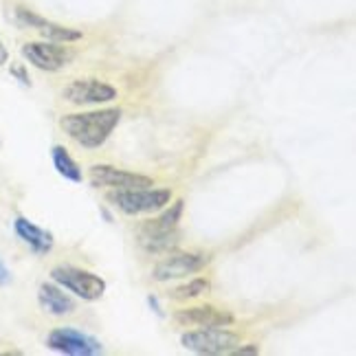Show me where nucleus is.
Returning a JSON list of instances; mask_svg holds the SVG:
<instances>
[{
    "instance_id": "nucleus-1",
    "label": "nucleus",
    "mask_w": 356,
    "mask_h": 356,
    "mask_svg": "<svg viewBox=\"0 0 356 356\" xmlns=\"http://www.w3.org/2000/svg\"><path fill=\"white\" fill-rule=\"evenodd\" d=\"M119 121H121L119 108H104V111H92V113L64 115L60 119V128L81 147L95 149L108 141V136L119 126Z\"/></svg>"
},
{
    "instance_id": "nucleus-2",
    "label": "nucleus",
    "mask_w": 356,
    "mask_h": 356,
    "mask_svg": "<svg viewBox=\"0 0 356 356\" xmlns=\"http://www.w3.org/2000/svg\"><path fill=\"white\" fill-rule=\"evenodd\" d=\"M185 202L176 200L174 204H168V209L159 218L145 220L139 229V244L147 253H168L178 244V222L183 218Z\"/></svg>"
},
{
    "instance_id": "nucleus-3",
    "label": "nucleus",
    "mask_w": 356,
    "mask_h": 356,
    "mask_svg": "<svg viewBox=\"0 0 356 356\" xmlns=\"http://www.w3.org/2000/svg\"><path fill=\"white\" fill-rule=\"evenodd\" d=\"M115 207H119L126 216H139V213H154L165 209L172 200L170 189H152V187H139V189H115L108 194Z\"/></svg>"
},
{
    "instance_id": "nucleus-4",
    "label": "nucleus",
    "mask_w": 356,
    "mask_h": 356,
    "mask_svg": "<svg viewBox=\"0 0 356 356\" xmlns=\"http://www.w3.org/2000/svg\"><path fill=\"white\" fill-rule=\"evenodd\" d=\"M51 280L56 282L58 286H62L64 291L73 293L75 297L84 299V301H97L104 297L106 293V282L95 275L90 270H84V268H77V266H71V264H62V266H56L51 270Z\"/></svg>"
},
{
    "instance_id": "nucleus-5",
    "label": "nucleus",
    "mask_w": 356,
    "mask_h": 356,
    "mask_svg": "<svg viewBox=\"0 0 356 356\" xmlns=\"http://www.w3.org/2000/svg\"><path fill=\"white\" fill-rule=\"evenodd\" d=\"M185 350L204 356H220L231 354L240 346V334L227 330V327H200V330H189L181 337Z\"/></svg>"
},
{
    "instance_id": "nucleus-6",
    "label": "nucleus",
    "mask_w": 356,
    "mask_h": 356,
    "mask_svg": "<svg viewBox=\"0 0 356 356\" xmlns=\"http://www.w3.org/2000/svg\"><path fill=\"white\" fill-rule=\"evenodd\" d=\"M47 348L66 356H97L104 352L95 337L77 330V327H56L47 337Z\"/></svg>"
},
{
    "instance_id": "nucleus-7",
    "label": "nucleus",
    "mask_w": 356,
    "mask_h": 356,
    "mask_svg": "<svg viewBox=\"0 0 356 356\" xmlns=\"http://www.w3.org/2000/svg\"><path fill=\"white\" fill-rule=\"evenodd\" d=\"M211 262L209 255L204 253H178L170 251L161 262L154 266L152 277L156 282H170V280H183L187 275H194V273L202 270Z\"/></svg>"
},
{
    "instance_id": "nucleus-8",
    "label": "nucleus",
    "mask_w": 356,
    "mask_h": 356,
    "mask_svg": "<svg viewBox=\"0 0 356 356\" xmlns=\"http://www.w3.org/2000/svg\"><path fill=\"white\" fill-rule=\"evenodd\" d=\"M22 58L40 71L56 73L73 60V51L62 42H26L22 44Z\"/></svg>"
},
{
    "instance_id": "nucleus-9",
    "label": "nucleus",
    "mask_w": 356,
    "mask_h": 356,
    "mask_svg": "<svg viewBox=\"0 0 356 356\" xmlns=\"http://www.w3.org/2000/svg\"><path fill=\"white\" fill-rule=\"evenodd\" d=\"M117 88L99 79H75L64 90L62 97L73 106H99L117 99Z\"/></svg>"
},
{
    "instance_id": "nucleus-10",
    "label": "nucleus",
    "mask_w": 356,
    "mask_h": 356,
    "mask_svg": "<svg viewBox=\"0 0 356 356\" xmlns=\"http://www.w3.org/2000/svg\"><path fill=\"white\" fill-rule=\"evenodd\" d=\"M88 181L92 187H113V189H139L154 187V181L145 174L126 172L113 165H92L88 172Z\"/></svg>"
},
{
    "instance_id": "nucleus-11",
    "label": "nucleus",
    "mask_w": 356,
    "mask_h": 356,
    "mask_svg": "<svg viewBox=\"0 0 356 356\" xmlns=\"http://www.w3.org/2000/svg\"><path fill=\"white\" fill-rule=\"evenodd\" d=\"M16 18L24 24L29 26V29H35L42 38L51 40V42H62V44H68V42H77L81 40V31L77 29H71V26H62L58 22H51L42 16H38V13L24 9V7H18L16 9Z\"/></svg>"
},
{
    "instance_id": "nucleus-12",
    "label": "nucleus",
    "mask_w": 356,
    "mask_h": 356,
    "mask_svg": "<svg viewBox=\"0 0 356 356\" xmlns=\"http://www.w3.org/2000/svg\"><path fill=\"white\" fill-rule=\"evenodd\" d=\"M174 321L181 325H196V327H229L234 325V314L229 310H220L213 306H194L174 312Z\"/></svg>"
},
{
    "instance_id": "nucleus-13",
    "label": "nucleus",
    "mask_w": 356,
    "mask_h": 356,
    "mask_svg": "<svg viewBox=\"0 0 356 356\" xmlns=\"http://www.w3.org/2000/svg\"><path fill=\"white\" fill-rule=\"evenodd\" d=\"M13 231H16V236L38 255H47L53 249V244H56V238H53L51 231L38 227L29 218L18 216L16 220H13Z\"/></svg>"
},
{
    "instance_id": "nucleus-14",
    "label": "nucleus",
    "mask_w": 356,
    "mask_h": 356,
    "mask_svg": "<svg viewBox=\"0 0 356 356\" xmlns=\"http://www.w3.org/2000/svg\"><path fill=\"white\" fill-rule=\"evenodd\" d=\"M38 301H40V306H42V310L47 314H53V317H64V314H71L77 308L73 297H68L62 286H58L56 282L40 286Z\"/></svg>"
},
{
    "instance_id": "nucleus-15",
    "label": "nucleus",
    "mask_w": 356,
    "mask_h": 356,
    "mask_svg": "<svg viewBox=\"0 0 356 356\" xmlns=\"http://www.w3.org/2000/svg\"><path fill=\"white\" fill-rule=\"evenodd\" d=\"M51 156H53V165H56L58 174L64 176L66 181H71V183H81V181H84V174H81L79 165L73 161V156L68 154V149L64 145L53 147Z\"/></svg>"
},
{
    "instance_id": "nucleus-16",
    "label": "nucleus",
    "mask_w": 356,
    "mask_h": 356,
    "mask_svg": "<svg viewBox=\"0 0 356 356\" xmlns=\"http://www.w3.org/2000/svg\"><path fill=\"white\" fill-rule=\"evenodd\" d=\"M209 291H211V282L207 277H196V280H191L183 286H178V289H174L170 293V297L176 301H187V299H196V297L207 295Z\"/></svg>"
},
{
    "instance_id": "nucleus-17",
    "label": "nucleus",
    "mask_w": 356,
    "mask_h": 356,
    "mask_svg": "<svg viewBox=\"0 0 356 356\" xmlns=\"http://www.w3.org/2000/svg\"><path fill=\"white\" fill-rule=\"evenodd\" d=\"M11 75H16L24 86H31V79H29V75L24 73V68H22V66H18V64H16V66H11Z\"/></svg>"
},
{
    "instance_id": "nucleus-18",
    "label": "nucleus",
    "mask_w": 356,
    "mask_h": 356,
    "mask_svg": "<svg viewBox=\"0 0 356 356\" xmlns=\"http://www.w3.org/2000/svg\"><path fill=\"white\" fill-rule=\"evenodd\" d=\"M11 282V270L7 268V264L0 259V286H7Z\"/></svg>"
},
{
    "instance_id": "nucleus-19",
    "label": "nucleus",
    "mask_w": 356,
    "mask_h": 356,
    "mask_svg": "<svg viewBox=\"0 0 356 356\" xmlns=\"http://www.w3.org/2000/svg\"><path fill=\"white\" fill-rule=\"evenodd\" d=\"M231 354H259V348L255 346V343H251V346H246V348H236L234 352H231Z\"/></svg>"
},
{
    "instance_id": "nucleus-20",
    "label": "nucleus",
    "mask_w": 356,
    "mask_h": 356,
    "mask_svg": "<svg viewBox=\"0 0 356 356\" xmlns=\"http://www.w3.org/2000/svg\"><path fill=\"white\" fill-rule=\"evenodd\" d=\"M147 304H149V308H152L156 314H161V317H163V310H161V304H159V299L154 297V295H149L147 297Z\"/></svg>"
},
{
    "instance_id": "nucleus-21",
    "label": "nucleus",
    "mask_w": 356,
    "mask_h": 356,
    "mask_svg": "<svg viewBox=\"0 0 356 356\" xmlns=\"http://www.w3.org/2000/svg\"><path fill=\"white\" fill-rule=\"evenodd\" d=\"M7 62H9V51H7L3 40H0V66H5Z\"/></svg>"
}]
</instances>
